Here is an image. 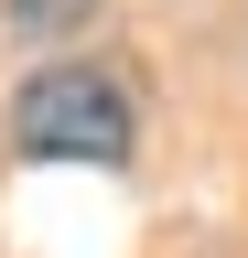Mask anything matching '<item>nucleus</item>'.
Listing matches in <instances>:
<instances>
[{"mask_svg":"<svg viewBox=\"0 0 248 258\" xmlns=\"http://www.w3.org/2000/svg\"><path fill=\"white\" fill-rule=\"evenodd\" d=\"M0 129H11V151L22 161H130L140 151V108H130V86L108 76V64H33V76L11 86V108H0Z\"/></svg>","mask_w":248,"mask_h":258,"instance_id":"nucleus-1","label":"nucleus"}]
</instances>
